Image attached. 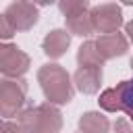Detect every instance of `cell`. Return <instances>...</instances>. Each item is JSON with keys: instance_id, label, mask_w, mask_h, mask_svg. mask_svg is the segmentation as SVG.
<instances>
[{"instance_id": "6da1fadb", "label": "cell", "mask_w": 133, "mask_h": 133, "mask_svg": "<svg viewBox=\"0 0 133 133\" xmlns=\"http://www.w3.org/2000/svg\"><path fill=\"white\" fill-rule=\"evenodd\" d=\"M100 104L106 110H123L127 116L133 118V77L118 83L116 87H110L102 94Z\"/></svg>"}]
</instances>
